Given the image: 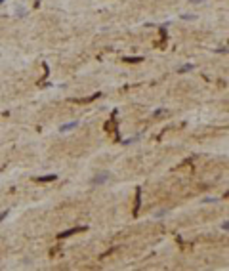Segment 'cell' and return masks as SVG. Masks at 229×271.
Segmentation results:
<instances>
[{"label":"cell","instance_id":"obj_1","mask_svg":"<svg viewBox=\"0 0 229 271\" xmlns=\"http://www.w3.org/2000/svg\"><path fill=\"white\" fill-rule=\"evenodd\" d=\"M82 231H88V227H71V229H67V231H61V233L57 235V239H65V237H71V235L75 233H82Z\"/></svg>","mask_w":229,"mask_h":271},{"label":"cell","instance_id":"obj_2","mask_svg":"<svg viewBox=\"0 0 229 271\" xmlns=\"http://www.w3.org/2000/svg\"><path fill=\"white\" fill-rule=\"evenodd\" d=\"M109 180V172H103V174H97V176H94L92 178V185H101V183H105Z\"/></svg>","mask_w":229,"mask_h":271},{"label":"cell","instance_id":"obj_3","mask_svg":"<svg viewBox=\"0 0 229 271\" xmlns=\"http://www.w3.org/2000/svg\"><path fill=\"white\" fill-rule=\"evenodd\" d=\"M140 206H141V187H136V206H134V216L140 214Z\"/></svg>","mask_w":229,"mask_h":271},{"label":"cell","instance_id":"obj_4","mask_svg":"<svg viewBox=\"0 0 229 271\" xmlns=\"http://www.w3.org/2000/svg\"><path fill=\"white\" fill-rule=\"evenodd\" d=\"M56 180H57L56 174H48V176H38V178H34V182H38V183H50V182H56Z\"/></svg>","mask_w":229,"mask_h":271},{"label":"cell","instance_id":"obj_5","mask_svg":"<svg viewBox=\"0 0 229 271\" xmlns=\"http://www.w3.org/2000/svg\"><path fill=\"white\" fill-rule=\"evenodd\" d=\"M145 57L143 56H128V57H122V61L124 63H141Z\"/></svg>","mask_w":229,"mask_h":271},{"label":"cell","instance_id":"obj_6","mask_svg":"<svg viewBox=\"0 0 229 271\" xmlns=\"http://www.w3.org/2000/svg\"><path fill=\"white\" fill-rule=\"evenodd\" d=\"M76 126H78V122L75 120V122H69V124L61 126V128H59V132H63V134H65V132H69V130H73V128H76Z\"/></svg>","mask_w":229,"mask_h":271},{"label":"cell","instance_id":"obj_7","mask_svg":"<svg viewBox=\"0 0 229 271\" xmlns=\"http://www.w3.org/2000/svg\"><path fill=\"white\" fill-rule=\"evenodd\" d=\"M193 69H195V65H193V63H187V65H183V67H179L178 73H187V71H193Z\"/></svg>","mask_w":229,"mask_h":271},{"label":"cell","instance_id":"obj_8","mask_svg":"<svg viewBox=\"0 0 229 271\" xmlns=\"http://www.w3.org/2000/svg\"><path fill=\"white\" fill-rule=\"evenodd\" d=\"M6 216H8V210H4V212L0 214V221H4V220H6Z\"/></svg>","mask_w":229,"mask_h":271},{"label":"cell","instance_id":"obj_9","mask_svg":"<svg viewBox=\"0 0 229 271\" xmlns=\"http://www.w3.org/2000/svg\"><path fill=\"white\" fill-rule=\"evenodd\" d=\"M25 13H27L25 10H21V8H17V15H25Z\"/></svg>","mask_w":229,"mask_h":271},{"label":"cell","instance_id":"obj_10","mask_svg":"<svg viewBox=\"0 0 229 271\" xmlns=\"http://www.w3.org/2000/svg\"><path fill=\"white\" fill-rule=\"evenodd\" d=\"M2 2H4V0H0V4H2Z\"/></svg>","mask_w":229,"mask_h":271}]
</instances>
